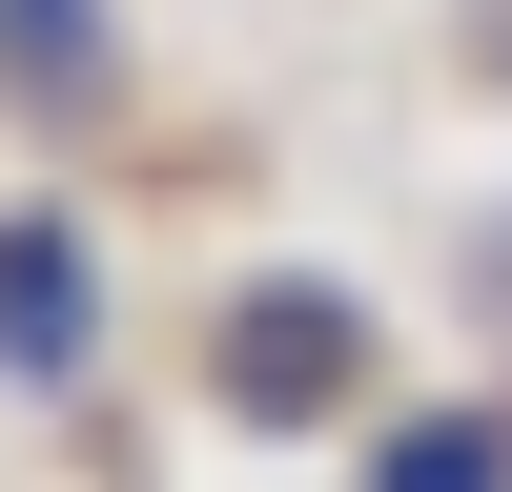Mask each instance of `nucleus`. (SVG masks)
Listing matches in <instances>:
<instances>
[{
	"label": "nucleus",
	"mask_w": 512,
	"mask_h": 492,
	"mask_svg": "<svg viewBox=\"0 0 512 492\" xmlns=\"http://www.w3.org/2000/svg\"><path fill=\"white\" fill-rule=\"evenodd\" d=\"M205 410H226V431H328V410H369V308H349L328 267L226 287V328H205Z\"/></svg>",
	"instance_id": "f257e3e1"
},
{
	"label": "nucleus",
	"mask_w": 512,
	"mask_h": 492,
	"mask_svg": "<svg viewBox=\"0 0 512 492\" xmlns=\"http://www.w3.org/2000/svg\"><path fill=\"white\" fill-rule=\"evenodd\" d=\"M103 369V246L82 205H0V390H82Z\"/></svg>",
	"instance_id": "f03ea898"
},
{
	"label": "nucleus",
	"mask_w": 512,
	"mask_h": 492,
	"mask_svg": "<svg viewBox=\"0 0 512 492\" xmlns=\"http://www.w3.org/2000/svg\"><path fill=\"white\" fill-rule=\"evenodd\" d=\"M0 82H21L41 123H82L123 82V21H103V0H0Z\"/></svg>",
	"instance_id": "7ed1b4c3"
},
{
	"label": "nucleus",
	"mask_w": 512,
	"mask_h": 492,
	"mask_svg": "<svg viewBox=\"0 0 512 492\" xmlns=\"http://www.w3.org/2000/svg\"><path fill=\"white\" fill-rule=\"evenodd\" d=\"M369 492H512V410H390Z\"/></svg>",
	"instance_id": "20e7f679"
}]
</instances>
